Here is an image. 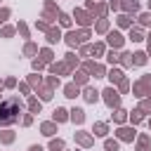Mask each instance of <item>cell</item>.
Here are the masks:
<instances>
[{"instance_id": "1", "label": "cell", "mask_w": 151, "mask_h": 151, "mask_svg": "<svg viewBox=\"0 0 151 151\" xmlns=\"http://www.w3.org/2000/svg\"><path fill=\"white\" fill-rule=\"evenodd\" d=\"M21 99L19 97H7L5 101H0V125L7 127L12 123L19 120V113H21Z\"/></svg>"}, {"instance_id": "2", "label": "cell", "mask_w": 151, "mask_h": 151, "mask_svg": "<svg viewBox=\"0 0 151 151\" xmlns=\"http://www.w3.org/2000/svg\"><path fill=\"white\" fill-rule=\"evenodd\" d=\"M90 38V28H80V31H68L64 35V40L68 42V47H80L85 45V40Z\"/></svg>"}, {"instance_id": "3", "label": "cell", "mask_w": 151, "mask_h": 151, "mask_svg": "<svg viewBox=\"0 0 151 151\" xmlns=\"http://www.w3.org/2000/svg\"><path fill=\"white\" fill-rule=\"evenodd\" d=\"M101 99H104V104H106L109 109H120V92H118L113 85L101 92Z\"/></svg>"}, {"instance_id": "4", "label": "cell", "mask_w": 151, "mask_h": 151, "mask_svg": "<svg viewBox=\"0 0 151 151\" xmlns=\"http://www.w3.org/2000/svg\"><path fill=\"white\" fill-rule=\"evenodd\" d=\"M132 92H134V97H146V94H151V76H142L134 85H132Z\"/></svg>"}, {"instance_id": "5", "label": "cell", "mask_w": 151, "mask_h": 151, "mask_svg": "<svg viewBox=\"0 0 151 151\" xmlns=\"http://www.w3.org/2000/svg\"><path fill=\"white\" fill-rule=\"evenodd\" d=\"M85 9H87V12H92V17L97 14L99 19H104V17H106V9H109V5H106V2H97V0H87Z\"/></svg>"}, {"instance_id": "6", "label": "cell", "mask_w": 151, "mask_h": 151, "mask_svg": "<svg viewBox=\"0 0 151 151\" xmlns=\"http://www.w3.org/2000/svg\"><path fill=\"white\" fill-rule=\"evenodd\" d=\"M83 71H85L87 76H94V78H104V76H106V68H104L101 64H97V61H85V64H83Z\"/></svg>"}, {"instance_id": "7", "label": "cell", "mask_w": 151, "mask_h": 151, "mask_svg": "<svg viewBox=\"0 0 151 151\" xmlns=\"http://www.w3.org/2000/svg\"><path fill=\"white\" fill-rule=\"evenodd\" d=\"M57 17H59V9H57L54 0H47V2H45V12H42V21L50 26V24H52Z\"/></svg>"}, {"instance_id": "8", "label": "cell", "mask_w": 151, "mask_h": 151, "mask_svg": "<svg viewBox=\"0 0 151 151\" xmlns=\"http://www.w3.org/2000/svg\"><path fill=\"white\" fill-rule=\"evenodd\" d=\"M73 19H76V24H80L83 28H90V24H92L94 17H92L87 9H76V12H73Z\"/></svg>"}, {"instance_id": "9", "label": "cell", "mask_w": 151, "mask_h": 151, "mask_svg": "<svg viewBox=\"0 0 151 151\" xmlns=\"http://www.w3.org/2000/svg\"><path fill=\"white\" fill-rule=\"evenodd\" d=\"M116 137H118V142H132L137 134H134V127H130V125H118Z\"/></svg>"}, {"instance_id": "10", "label": "cell", "mask_w": 151, "mask_h": 151, "mask_svg": "<svg viewBox=\"0 0 151 151\" xmlns=\"http://www.w3.org/2000/svg\"><path fill=\"white\" fill-rule=\"evenodd\" d=\"M106 42L111 45V50H120L123 42H125V38H123L118 31H109V33H106Z\"/></svg>"}, {"instance_id": "11", "label": "cell", "mask_w": 151, "mask_h": 151, "mask_svg": "<svg viewBox=\"0 0 151 151\" xmlns=\"http://www.w3.org/2000/svg\"><path fill=\"white\" fill-rule=\"evenodd\" d=\"M76 144H80L83 149H90L94 146V137L90 132H76Z\"/></svg>"}, {"instance_id": "12", "label": "cell", "mask_w": 151, "mask_h": 151, "mask_svg": "<svg viewBox=\"0 0 151 151\" xmlns=\"http://www.w3.org/2000/svg\"><path fill=\"white\" fill-rule=\"evenodd\" d=\"M120 9H123V14H134V12H139V2L137 0H120Z\"/></svg>"}, {"instance_id": "13", "label": "cell", "mask_w": 151, "mask_h": 151, "mask_svg": "<svg viewBox=\"0 0 151 151\" xmlns=\"http://www.w3.org/2000/svg\"><path fill=\"white\" fill-rule=\"evenodd\" d=\"M50 66V71L54 73V76H66V73H73L71 68H68V64L66 61H57V64H47Z\"/></svg>"}, {"instance_id": "14", "label": "cell", "mask_w": 151, "mask_h": 151, "mask_svg": "<svg viewBox=\"0 0 151 151\" xmlns=\"http://www.w3.org/2000/svg\"><path fill=\"white\" fill-rule=\"evenodd\" d=\"M35 94L40 97V101H50V99L54 97V90H52V87H50V85L45 83V85H40V87L35 90Z\"/></svg>"}, {"instance_id": "15", "label": "cell", "mask_w": 151, "mask_h": 151, "mask_svg": "<svg viewBox=\"0 0 151 151\" xmlns=\"http://www.w3.org/2000/svg\"><path fill=\"white\" fill-rule=\"evenodd\" d=\"M99 94H101V92H97V90H94V87H90V85H85V87H83V99H85L87 104H94V101L99 99Z\"/></svg>"}, {"instance_id": "16", "label": "cell", "mask_w": 151, "mask_h": 151, "mask_svg": "<svg viewBox=\"0 0 151 151\" xmlns=\"http://www.w3.org/2000/svg\"><path fill=\"white\" fill-rule=\"evenodd\" d=\"M68 120H73L76 125H83V123H85V111L78 109V106H73V109L68 111Z\"/></svg>"}, {"instance_id": "17", "label": "cell", "mask_w": 151, "mask_h": 151, "mask_svg": "<svg viewBox=\"0 0 151 151\" xmlns=\"http://www.w3.org/2000/svg\"><path fill=\"white\" fill-rule=\"evenodd\" d=\"M45 35H47V42H50V45H54V42H59V40L64 38V35H61V31H59L57 26H50V28L45 31Z\"/></svg>"}, {"instance_id": "18", "label": "cell", "mask_w": 151, "mask_h": 151, "mask_svg": "<svg viewBox=\"0 0 151 151\" xmlns=\"http://www.w3.org/2000/svg\"><path fill=\"white\" fill-rule=\"evenodd\" d=\"M137 151H151V137L146 132H142L137 137Z\"/></svg>"}, {"instance_id": "19", "label": "cell", "mask_w": 151, "mask_h": 151, "mask_svg": "<svg viewBox=\"0 0 151 151\" xmlns=\"http://www.w3.org/2000/svg\"><path fill=\"white\" fill-rule=\"evenodd\" d=\"M40 132H42L45 137H54V132H57V123H54V120H45V123H40Z\"/></svg>"}, {"instance_id": "20", "label": "cell", "mask_w": 151, "mask_h": 151, "mask_svg": "<svg viewBox=\"0 0 151 151\" xmlns=\"http://www.w3.org/2000/svg\"><path fill=\"white\" fill-rule=\"evenodd\" d=\"M87 80H90V76H87L83 68H80V71H73V83H76L78 87H85V85H87Z\"/></svg>"}, {"instance_id": "21", "label": "cell", "mask_w": 151, "mask_h": 151, "mask_svg": "<svg viewBox=\"0 0 151 151\" xmlns=\"http://www.w3.org/2000/svg\"><path fill=\"white\" fill-rule=\"evenodd\" d=\"M52 120H54V123H66V120H68V111L61 109V106H57V109L52 111Z\"/></svg>"}, {"instance_id": "22", "label": "cell", "mask_w": 151, "mask_h": 151, "mask_svg": "<svg viewBox=\"0 0 151 151\" xmlns=\"http://www.w3.org/2000/svg\"><path fill=\"white\" fill-rule=\"evenodd\" d=\"M80 94V87L76 85V83H68V85H64V97H68V99H76Z\"/></svg>"}, {"instance_id": "23", "label": "cell", "mask_w": 151, "mask_h": 151, "mask_svg": "<svg viewBox=\"0 0 151 151\" xmlns=\"http://www.w3.org/2000/svg\"><path fill=\"white\" fill-rule=\"evenodd\" d=\"M146 35H144V31H142V26H130V40L132 42H139V40H144Z\"/></svg>"}, {"instance_id": "24", "label": "cell", "mask_w": 151, "mask_h": 151, "mask_svg": "<svg viewBox=\"0 0 151 151\" xmlns=\"http://www.w3.org/2000/svg\"><path fill=\"white\" fill-rule=\"evenodd\" d=\"M106 78L111 80V85H118V83H120L125 76H123V71H120V68H111V71L106 73Z\"/></svg>"}, {"instance_id": "25", "label": "cell", "mask_w": 151, "mask_h": 151, "mask_svg": "<svg viewBox=\"0 0 151 151\" xmlns=\"http://www.w3.org/2000/svg\"><path fill=\"white\" fill-rule=\"evenodd\" d=\"M92 132H94V137H106V132H109V123H104V120H99V123H94V127H92Z\"/></svg>"}, {"instance_id": "26", "label": "cell", "mask_w": 151, "mask_h": 151, "mask_svg": "<svg viewBox=\"0 0 151 151\" xmlns=\"http://www.w3.org/2000/svg\"><path fill=\"white\" fill-rule=\"evenodd\" d=\"M42 109V101L38 97H28V113H40Z\"/></svg>"}, {"instance_id": "27", "label": "cell", "mask_w": 151, "mask_h": 151, "mask_svg": "<svg viewBox=\"0 0 151 151\" xmlns=\"http://www.w3.org/2000/svg\"><path fill=\"white\" fill-rule=\"evenodd\" d=\"M146 59H149L146 52H134V54H132V66H144Z\"/></svg>"}, {"instance_id": "28", "label": "cell", "mask_w": 151, "mask_h": 151, "mask_svg": "<svg viewBox=\"0 0 151 151\" xmlns=\"http://www.w3.org/2000/svg\"><path fill=\"white\" fill-rule=\"evenodd\" d=\"M116 21H118L120 28H130V26H132V17H130V14H118Z\"/></svg>"}, {"instance_id": "29", "label": "cell", "mask_w": 151, "mask_h": 151, "mask_svg": "<svg viewBox=\"0 0 151 151\" xmlns=\"http://www.w3.org/2000/svg\"><path fill=\"white\" fill-rule=\"evenodd\" d=\"M52 59H54V54H52V50L50 47H45V50H40V61L47 66V64H52Z\"/></svg>"}, {"instance_id": "30", "label": "cell", "mask_w": 151, "mask_h": 151, "mask_svg": "<svg viewBox=\"0 0 151 151\" xmlns=\"http://www.w3.org/2000/svg\"><path fill=\"white\" fill-rule=\"evenodd\" d=\"M64 61L68 64V68H71V71H76V66H78V57H76L73 52H66V54H64Z\"/></svg>"}, {"instance_id": "31", "label": "cell", "mask_w": 151, "mask_h": 151, "mask_svg": "<svg viewBox=\"0 0 151 151\" xmlns=\"http://www.w3.org/2000/svg\"><path fill=\"white\" fill-rule=\"evenodd\" d=\"M125 120H127V111H125V109H116V113H113V123L123 125Z\"/></svg>"}, {"instance_id": "32", "label": "cell", "mask_w": 151, "mask_h": 151, "mask_svg": "<svg viewBox=\"0 0 151 151\" xmlns=\"http://www.w3.org/2000/svg\"><path fill=\"white\" fill-rule=\"evenodd\" d=\"M64 139H59V137H52L50 139V151H64Z\"/></svg>"}, {"instance_id": "33", "label": "cell", "mask_w": 151, "mask_h": 151, "mask_svg": "<svg viewBox=\"0 0 151 151\" xmlns=\"http://www.w3.org/2000/svg\"><path fill=\"white\" fill-rule=\"evenodd\" d=\"M14 137H17V134H14L12 130H2V132H0V144H12Z\"/></svg>"}, {"instance_id": "34", "label": "cell", "mask_w": 151, "mask_h": 151, "mask_svg": "<svg viewBox=\"0 0 151 151\" xmlns=\"http://www.w3.org/2000/svg\"><path fill=\"white\" fill-rule=\"evenodd\" d=\"M127 118H130V120H132V125H139V123H142V120H144V113H142V111H139V109H134V111H132V113H127Z\"/></svg>"}, {"instance_id": "35", "label": "cell", "mask_w": 151, "mask_h": 151, "mask_svg": "<svg viewBox=\"0 0 151 151\" xmlns=\"http://www.w3.org/2000/svg\"><path fill=\"white\" fill-rule=\"evenodd\" d=\"M104 149L106 151H120V142L118 139H104Z\"/></svg>"}, {"instance_id": "36", "label": "cell", "mask_w": 151, "mask_h": 151, "mask_svg": "<svg viewBox=\"0 0 151 151\" xmlns=\"http://www.w3.org/2000/svg\"><path fill=\"white\" fill-rule=\"evenodd\" d=\"M94 31H97V33H109V19H99V21L94 24Z\"/></svg>"}, {"instance_id": "37", "label": "cell", "mask_w": 151, "mask_h": 151, "mask_svg": "<svg viewBox=\"0 0 151 151\" xmlns=\"http://www.w3.org/2000/svg\"><path fill=\"white\" fill-rule=\"evenodd\" d=\"M24 54H26V57L38 54V45H35V42H26V45H24Z\"/></svg>"}, {"instance_id": "38", "label": "cell", "mask_w": 151, "mask_h": 151, "mask_svg": "<svg viewBox=\"0 0 151 151\" xmlns=\"http://www.w3.org/2000/svg\"><path fill=\"white\" fill-rule=\"evenodd\" d=\"M28 85H31V87H35V90H38V87H40V85H42V78H40V76H38V73H31V76H28Z\"/></svg>"}, {"instance_id": "39", "label": "cell", "mask_w": 151, "mask_h": 151, "mask_svg": "<svg viewBox=\"0 0 151 151\" xmlns=\"http://www.w3.org/2000/svg\"><path fill=\"white\" fill-rule=\"evenodd\" d=\"M104 52H106L104 42H94V45H92V54H94V57H104Z\"/></svg>"}, {"instance_id": "40", "label": "cell", "mask_w": 151, "mask_h": 151, "mask_svg": "<svg viewBox=\"0 0 151 151\" xmlns=\"http://www.w3.org/2000/svg\"><path fill=\"white\" fill-rule=\"evenodd\" d=\"M57 19H59V24H61L64 28H68V26H71V17H68L66 12H59V17H57Z\"/></svg>"}, {"instance_id": "41", "label": "cell", "mask_w": 151, "mask_h": 151, "mask_svg": "<svg viewBox=\"0 0 151 151\" xmlns=\"http://www.w3.org/2000/svg\"><path fill=\"white\" fill-rule=\"evenodd\" d=\"M137 19H139V26H151V14L149 12H142Z\"/></svg>"}, {"instance_id": "42", "label": "cell", "mask_w": 151, "mask_h": 151, "mask_svg": "<svg viewBox=\"0 0 151 151\" xmlns=\"http://www.w3.org/2000/svg\"><path fill=\"white\" fill-rule=\"evenodd\" d=\"M14 31H17L14 26H2V28H0V38H12Z\"/></svg>"}, {"instance_id": "43", "label": "cell", "mask_w": 151, "mask_h": 151, "mask_svg": "<svg viewBox=\"0 0 151 151\" xmlns=\"http://www.w3.org/2000/svg\"><path fill=\"white\" fill-rule=\"evenodd\" d=\"M106 59H109V64H111V66H113V64H118V61H120V54H118V52H116V50H111V52H109V54H106Z\"/></svg>"}, {"instance_id": "44", "label": "cell", "mask_w": 151, "mask_h": 151, "mask_svg": "<svg viewBox=\"0 0 151 151\" xmlns=\"http://www.w3.org/2000/svg\"><path fill=\"white\" fill-rule=\"evenodd\" d=\"M137 109H139V111H142L144 116H146V113H151V99H144V101H142V104H139Z\"/></svg>"}, {"instance_id": "45", "label": "cell", "mask_w": 151, "mask_h": 151, "mask_svg": "<svg viewBox=\"0 0 151 151\" xmlns=\"http://www.w3.org/2000/svg\"><path fill=\"white\" fill-rule=\"evenodd\" d=\"M47 85L54 90V87H61V80H59V76H50L47 78Z\"/></svg>"}, {"instance_id": "46", "label": "cell", "mask_w": 151, "mask_h": 151, "mask_svg": "<svg viewBox=\"0 0 151 151\" xmlns=\"http://www.w3.org/2000/svg\"><path fill=\"white\" fill-rule=\"evenodd\" d=\"M90 54H92V45H90V42L80 45V57H90Z\"/></svg>"}, {"instance_id": "47", "label": "cell", "mask_w": 151, "mask_h": 151, "mask_svg": "<svg viewBox=\"0 0 151 151\" xmlns=\"http://www.w3.org/2000/svg\"><path fill=\"white\" fill-rule=\"evenodd\" d=\"M120 61H123V66H132V54L130 52H123L120 54Z\"/></svg>"}, {"instance_id": "48", "label": "cell", "mask_w": 151, "mask_h": 151, "mask_svg": "<svg viewBox=\"0 0 151 151\" xmlns=\"http://www.w3.org/2000/svg\"><path fill=\"white\" fill-rule=\"evenodd\" d=\"M127 90H130V80H127V78H123V80L118 83V92H123V94H125Z\"/></svg>"}, {"instance_id": "49", "label": "cell", "mask_w": 151, "mask_h": 151, "mask_svg": "<svg viewBox=\"0 0 151 151\" xmlns=\"http://www.w3.org/2000/svg\"><path fill=\"white\" fill-rule=\"evenodd\" d=\"M17 31L21 33V38H28V26H26L24 21H19V26H17Z\"/></svg>"}, {"instance_id": "50", "label": "cell", "mask_w": 151, "mask_h": 151, "mask_svg": "<svg viewBox=\"0 0 151 151\" xmlns=\"http://www.w3.org/2000/svg\"><path fill=\"white\" fill-rule=\"evenodd\" d=\"M42 68H45V64H42L40 59H33V71L38 73V71H42Z\"/></svg>"}, {"instance_id": "51", "label": "cell", "mask_w": 151, "mask_h": 151, "mask_svg": "<svg viewBox=\"0 0 151 151\" xmlns=\"http://www.w3.org/2000/svg\"><path fill=\"white\" fill-rule=\"evenodd\" d=\"M21 123H24V127H28V125L33 123V113H26V116L21 118Z\"/></svg>"}, {"instance_id": "52", "label": "cell", "mask_w": 151, "mask_h": 151, "mask_svg": "<svg viewBox=\"0 0 151 151\" xmlns=\"http://www.w3.org/2000/svg\"><path fill=\"white\" fill-rule=\"evenodd\" d=\"M7 17H9V9H7V7H2V9H0V24H5V21H7Z\"/></svg>"}, {"instance_id": "53", "label": "cell", "mask_w": 151, "mask_h": 151, "mask_svg": "<svg viewBox=\"0 0 151 151\" xmlns=\"http://www.w3.org/2000/svg\"><path fill=\"white\" fill-rule=\"evenodd\" d=\"M2 85H5L7 90H9V87H14V85H17V78H5V83H2Z\"/></svg>"}, {"instance_id": "54", "label": "cell", "mask_w": 151, "mask_h": 151, "mask_svg": "<svg viewBox=\"0 0 151 151\" xmlns=\"http://www.w3.org/2000/svg\"><path fill=\"white\" fill-rule=\"evenodd\" d=\"M35 28H38V31H47V28H50V26H47V24H45V21H35Z\"/></svg>"}, {"instance_id": "55", "label": "cell", "mask_w": 151, "mask_h": 151, "mask_svg": "<svg viewBox=\"0 0 151 151\" xmlns=\"http://www.w3.org/2000/svg\"><path fill=\"white\" fill-rule=\"evenodd\" d=\"M19 90H21L24 94H28V92H31V85H28V83H21V85H19Z\"/></svg>"}, {"instance_id": "56", "label": "cell", "mask_w": 151, "mask_h": 151, "mask_svg": "<svg viewBox=\"0 0 151 151\" xmlns=\"http://www.w3.org/2000/svg\"><path fill=\"white\" fill-rule=\"evenodd\" d=\"M109 7H113V9H120V0H111V2H109Z\"/></svg>"}, {"instance_id": "57", "label": "cell", "mask_w": 151, "mask_h": 151, "mask_svg": "<svg viewBox=\"0 0 151 151\" xmlns=\"http://www.w3.org/2000/svg\"><path fill=\"white\" fill-rule=\"evenodd\" d=\"M28 151H42V146H40V144H33V146H31Z\"/></svg>"}, {"instance_id": "58", "label": "cell", "mask_w": 151, "mask_h": 151, "mask_svg": "<svg viewBox=\"0 0 151 151\" xmlns=\"http://www.w3.org/2000/svg\"><path fill=\"white\" fill-rule=\"evenodd\" d=\"M146 45H149V47H151V33H149V35H146Z\"/></svg>"}, {"instance_id": "59", "label": "cell", "mask_w": 151, "mask_h": 151, "mask_svg": "<svg viewBox=\"0 0 151 151\" xmlns=\"http://www.w3.org/2000/svg\"><path fill=\"white\" fill-rule=\"evenodd\" d=\"M146 57H151V47H149V54H146Z\"/></svg>"}, {"instance_id": "60", "label": "cell", "mask_w": 151, "mask_h": 151, "mask_svg": "<svg viewBox=\"0 0 151 151\" xmlns=\"http://www.w3.org/2000/svg\"><path fill=\"white\" fill-rule=\"evenodd\" d=\"M149 9H151V0H149Z\"/></svg>"}, {"instance_id": "61", "label": "cell", "mask_w": 151, "mask_h": 151, "mask_svg": "<svg viewBox=\"0 0 151 151\" xmlns=\"http://www.w3.org/2000/svg\"><path fill=\"white\" fill-rule=\"evenodd\" d=\"M149 127H151V120H149Z\"/></svg>"}, {"instance_id": "62", "label": "cell", "mask_w": 151, "mask_h": 151, "mask_svg": "<svg viewBox=\"0 0 151 151\" xmlns=\"http://www.w3.org/2000/svg\"><path fill=\"white\" fill-rule=\"evenodd\" d=\"M0 87H2V83H0Z\"/></svg>"}]
</instances>
